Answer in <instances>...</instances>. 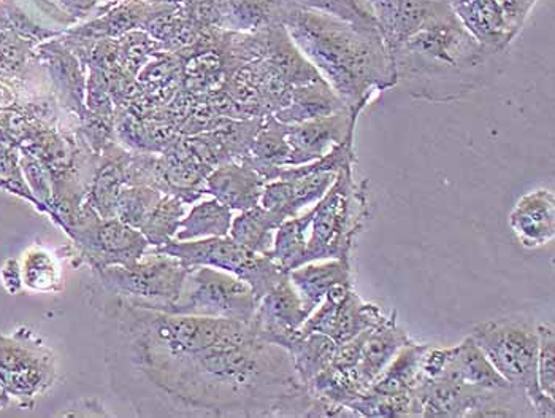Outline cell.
Wrapping results in <instances>:
<instances>
[{
	"label": "cell",
	"mask_w": 555,
	"mask_h": 418,
	"mask_svg": "<svg viewBox=\"0 0 555 418\" xmlns=\"http://www.w3.org/2000/svg\"><path fill=\"white\" fill-rule=\"evenodd\" d=\"M283 221L284 218L275 212L259 204L249 211L242 212L232 220L229 236L251 252L267 255L273 249L276 229Z\"/></svg>",
	"instance_id": "obj_25"
},
{
	"label": "cell",
	"mask_w": 555,
	"mask_h": 418,
	"mask_svg": "<svg viewBox=\"0 0 555 418\" xmlns=\"http://www.w3.org/2000/svg\"><path fill=\"white\" fill-rule=\"evenodd\" d=\"M537 2L538 0H496L500 10H502L503 18L508 24L514 37L519 36L520 30L526 26Z\"/></svg>",
	"instance_id": "obj_35"
},
{
	"label": "cell",
	"mask_w": 555,
	"mask_h": 418,
	"mask_svg": "<svg viewBox=\"0 0 555 418\" xmlns=\"http://www.w3.org/2000/svg\"><path fill=\"white\" fill-rule=\"evenodd\" d=\"M159 199V194L150 190L122 191L116 199L115 218L140 231Z\"/></svg>",
	"instance_id": "obj_33"
},
{
	"label": "cell",
	"mask_w": 555,
	"mask_h": 418,
	"mask_svg": "<svg viewBox=\"0 0 555 418\" xmlns=\"http://www.w3.org/2000/svg\"><path fill=\"white\" fill-rule=\"evenodd\" d=\"M509 226L526 249H538L555 236V198L553 191L534 190L517 201L509 215Z\"/></svg>",
	"instance_id": "obj_17"
},
{
	"label": "cell",
	"mask_w": 555,
	"mask_h": 418,
	"mask_svg": "<svg viewBox=\"0 0 555 418\" xmlns=\"http://www.w3.org/2000/svg\"><path fill=\"white\" fill-rule=\"evenodd\" d=\"M387 48L437 24L457 18L447 0H372Z\"/></svg>",
	"instance_id": "obj_12"
},
{
	"label": "cell",
	"mask_w": 555,
	"mask_h": 418,
	"mask_svg": "<svg viewBox=\"0 0 555 418\" xmlns=\"http://www.w3.org/2000/svg\"><path fill=\"white\" fill-rule=\"evenodd\" d=\"M232 220L234 217H232L231 208L225 207L216 199L201 202V204L194 205L193 211L184 220L180 221L175 241L224 238L231 231Z\"/></svg>",
	"instance_id": "obj_27"
},
{
	"label": "cell",
	"mask_w": 555,
	"mask_h": 418,
	"mask_svg": "<svg viewBox=\"0 0 555 418\" xmlns=\"http://www.w3.org/2000/svg\"><path fill=\"white\" fill-rule=\"evenodd\" d=\"M428 344H417L410 341L403 345L392 362L387 365L382 376L370 385L365 393L372 395L393 396L416 393L417 385L423 379V356Z\"/></svg>",
	"instance_id": "obj_23"
},
{
	"label": "cell",
	"mask_w": 555,
	"mask_h": 418,
	"mask_svg": "<svg viewBox=\"0 0 555 418\" xmlns=\"http://www.w3.org/2000/svg\"><path fill=\"white\" fill-rule=\"evenodd\" d=\"M72 238L95 270L135 265L150 245L139 229L118 218H99L95 214L74 226Z\"/></svg>",
	"instance_id": "obj_10"
},
{
	"label": "cell",
	"mask_w": 555,
	"mask_h": 418,
	"mask_svg": "<svg viewBox=\"0 0 555 418\" xmlns=\"http://www.w3.org/2000/svg\"><path fill=\"white\" fill-rule=\"evenodd\" d=\"M23 286L39 293L60 290L61 267L47 250L34 246L26 252L22 263Z\"/></svg>",
	"instance_id": "obj_31"
},
{
	"label": "cell",
	"mask_w": 555,
	"mask_h": 418,
	"mask_svg": "<svg viewBox=\"0 0 555 418\" xmlns=\"http://www.w3.org/2000/svg\"><path fill=\"white\" fill-rule=\"evenodd\" d=\"M358 118L359 116L345 109L334 115L289 125L287 143L291 147V157L287 166H301L320 160L349 136H354Z\"/></svg>",
	"instance_id": "obj_14"
},
{
	"label": "cell",
	"mask_w": 555,
	"mask_h": 418,
	"mask_svg": "<svg viewBox=\"0 0 555 418\" xmlns=\"http://www.w3.org/2000/svg\"><path fill=\"white\" fill-rule=\"evenodd\" d=\"M338 344L328 335L321 332H301L286 342L284 351L289 352L294 368L304 385H308L318 375L334 362Z\"/></svg>",
	"instance_id": "obj_24"
},
{
	"label": "cell",
	"mask_w": 555,
	"mask_h": 418,
	"mask_svg": "<svg viewBox=\"0 0 555 418\" xmlns=\"http://www.w3.org/2000/svg\"><path fill=\"white\" fill-rule=\"evenodd\" d=\"M335 173L294 174L281 167L278 181L263 187L259 204L281 218L297 217L305 208L313 207L334 185Z\"/></svg>",
	"instance_id": "obj_15"
},
{
	"label": "cell",
	"mask_w": 555,
	"mask_h": 418,
	"mask_svg": "<svg viewBox=\"0 0 555 418\" xmlns=\"http://www.w3.org/2000/svg\"><path fill=\"white\" fill-rule=\"evenodd\" d=\"M454 12L465 29L492 54L503 53L516 39L496 0H468L455 7Z\"/></svg>",
	"instance_id": "obj_21"
},
{
	"label": "cell",
	"mask_w": 555,
	"mask_h": 418,
	"mask_svg": "<svg viewBox=\"0 0 555 418\" xmlns=\"http://www.w3.org/2000/svg\"><path fill=\"white\" fill-rule=\"evenodd\" d=\"M345 109L348 107L341 101L340 96L331 88L324 78H321L311 84L294 87L289 104L276 112V119L284 125H299V123L310 122V119L334 115Z\"/></svg>",
	"instance_id": "obj_22"
},
{
	"label": "cell",
	"mask_w": 555,
	"mask_h": 418,
	"mask_svg": "<svg viewBox=\"0 0 555 418\" xmlns=\"http://www.w3.org/2000/svg\"><path fill=\"white\" fill-rule=\"evenodd\" d=\"M382 307L365 303L352 286L331 288L320 307L301 325V332H321L338 345L386 320Z\"/></svg>",
	"instance_id": "obj_11"
},
{
	"label": "cell",
	"mask_w": 555,
	"mask_h": 418,
	"mask_svg": "<svg viewBox=\"0 0 555 418\" xmlns=\"http://www.w3.org/2000/svg\"><path fill=\"white\" fill-rule=\"evenodd\" d=\"M190 267L166 253L143 255L135 265L98 270L105 293L122 297L137 307L164 311L180 296Z\"/></svg>",
	"instance_id": "obj_8"
},
{
	"label": "cell",
	"mask_w": 555,
	"mask_h": 418,
	"mask_svg": "<svg viewBox=\"0 0 555 418\" xmlns=\"http://www.w3.org/2000/svg\"><path fill=\"white\" fill-rule=\"evenodd\" d=\"M10 404V396L9 393L5 392V390L0 387V409H5L7 406Z\"/></svg>",
	"instance_id": "obj_37"
},
{
	"label": "cell",
	"mask_w": 555,
	"mask_h": 418,
	"mask_svg": "<svg viewBox=\"0 0 555 418\" xmlns=\"http://www.w3.org/2000/svg\"><path fill=\"white\" fill-rule=\"evenodd\" d=\"M287 276L310 314L320 307L331 288L352 286L351 262H345V259L307 263V265L291 270Z\"/></svg>",
	"instance_id": "obj_20"
},
{
	"label": "cell",
	"mask_w": 555,
	"mask_h": 418,
	"mask_svg": "<svg viewBox=\"0 0 555 418\" xmlns=\"http://www.w3.org/2000/svg\"><path fill=\"white\" fill-rule=\"evenodd\" d=\"M410 341L413 339L397 324V312H392L385 321L366 331L358 363L354 368L345 371L358 387L361 396L382 376L397 352Z\"/></svg>",
	"instance_id": "obj_16"
},
{
	"label": "cell",
	"mask_w": 555,
	"mask_h": 418,
	"mask_svg": "<svg viewBox=\"0 0 555 418\" xmlns=\"http://www.w3.org/2000/svg\"><path fill=\"white\" fill-rule=\"evenodd\" d=\"M294 5L334 16L341 22L362 27H378L375 9L370 0H294Z\"/></svg>",
	"instance_id": "obj_32"
},
{
	"label": "cell",
	"mask_w": 555,
	"mask_h": 418,
	"mask_svg": "<svg viewBox=\"0 0 555 418\" xmlns=\"http://www.w3.org/2000/svg\"><path fill=\"white\" fill-rule=\"evenodd\" d=\"M538 387L544 395L555 400V334L550 325L538 324Z\"/></svg>",
	"instance_id": "obj_34"
},
{
	"label": "cell",
	"mask_w": 555,
	"mask_h": 418,
	"mask_svg": "<svg viewBox=\"0 0 555 418\" xmlns=\"http://www.w3.org/2000/svg\"><path fill=\"white\" fill-rule=\"evenodd\" d=\"M486 392L489 390L423 376L416 389V396L423 409L421 417L467 418Z\"/></svg>",
	"instance_id": "obj_18"
},
{
	"label": "cell",
	"mask_w": 555,
	"mask_h": 418,
	"mask_svg": "<svg viewBox=\"0 0 555 418\" xmlns=\"http://www.w3.org/2000/svg\"><path fill=\"white\" fill-rule=\"evenodd\" d=\"M313 214L314 205L304 215L287 218L276 229L273 249L267 253V256H270L286 274L305 265L308 228Z\"/></svg>",
	"instance_id": "obj_28"
},
{
	"label": "cell",
	"mask_w": 555,
	"mask_h": 418,
	"mask_svg": "<svg viewBox=\"0 0 555 418\" xmlns=\"http://www.w3.org/2000/svg\"><path fill=\"white\" fill-rule=\"evenodd\" d=\"M468 417H537V413L526 392L509 385L486 392Z\"/></svg>",
	"instance_id": "obj_29"
},
{
	"label": "cell",
	"mask_w": 555,
	"mask_h": 418,
	"mask_svg": "<svg viewBox=\"0 0 555 418\" xmlns=\"http://www.w3.org/2000/svg\"><path fill=\"white\" fill-rule=\"evenodd\" d=\"M470 338L509 385L526 392L537 417H555L554 397L538 387V325L522 318H499L475 325Z\"/></svg>",
	"instance_id": "obj_5"
},
{
	"label": "cell",
	"mask_w": 555,
	"mask_h": 418,
	"mask_svg": "<svg viewBox=\"0 0 555 418\" xmlns=\"http://www.w3.org/2000/svg\"><path fill=\"white\" fill-rule=\"evenodd\" d=\"M310 315L286 274L266 296L260 297L249 324L255 328L257 338L284 347Z\"/></svg>",
	"instance_id": "obj_13"
},
{
	"label": "cell",
	"mask_w": 555,
	"mask_h": 418,
	"mask_svg": "<svg viewBox=\"0 0 555 418\" xmlns=\"http://www.w3.org/2000/svg\"><path fill=\"white\" fill-rule=\"evenodd\" d=\"M56 379L54 356L30 332L0 334V387L23 406H33Z\"/></svg>",
	"instance_id": "obj_9"
},
{
	"label": "cell",
	"mask_w": 555,
	"mask_h": 418,
	"mask_svg": "<svg viewBox=\"0 0 555 418\" xmlns=\"http://www.w3.org/2000/svg\"><path fill=\"white\" fill-rule=\"evenodd\" d=\"M184 212H186L184 201L180 198L159 199L140 228V232L145 236L150 245H164L177 235Z\"/></svg>",
	"instance_id": "obj_30"
},
{
	"label": "cell",
	"mask_w": 555,
	"mask_h": 418,
	"mask_svg": "<svg viewBox=\"0 0 555 418\" xmlns=\"http://www.w3.org/2000/svg\"><path fill=\"white\" fill-rule=\"evenodd\" d=\"M2 280L7 291H10L12 294L18 293L20 288L23 286L22 266L18 265V262L10 259V262L5 263V266L2 267Z\"/></svg>",
	"instance_id": "obj_36"
},
{
	"label": "cell",
	"mask_w": 555,
	"mask_h": 418,
	"mask_svg": "<svg viewBox=\"0 0 555 418\" xmlns=\"http://www.w3.org/2000/svg\"><path fill=\"white\" fill-rule=\"evenodd\" d=\"M369 218V180L356 183L354 167L337 174L318 204L308 228L305 265L324 259L351 262L356 239Z\"/></svg>",
	"instance_id": "obj_4"
},
{
	"label": "cell",
	"mask_w": 555,
	"mask_h": 418,
	"mask_svg": "<svg viewBox=\"0 0 555 418\" xmlns=\"http://www.w3.org/2000/svg\"><path fill=\"white\" fill-rule=\"evenodd\" d=\"M284 23L352 115H361L378 92L396 88L392 58L378 27L356 26L294 3Z\"/></svg>",
	"instance_id": "obj_2"
},
{
	"label": "cell",
	"mask_w": 555,
	"mask_h": 418,
	"mask_svg": "<svg viewBox=\"0 0 555 418\" xmlns=\"http://www.w3.org/2000/svg\"><path fill=\"white\" fill-rule=\"evenodd\" d=\"M389 51L396 87L430 102L459 101L481 88L492 56L459 18L420 30Z\"/></svg>",
	"instance_id": "obj_3"
},
{
	"label": "cell",
	"mask_w": 555,
	"mask_h": 418,
	"mask_svg": "<svg viewBox=\"0 0 555 418\" xmlns=\"http://www.w3.org/2000/svg\"><path fill=\"white\" fill-rule=\"evenodd\" d=\"M257 306L255 291L238 277L215 267L193 266L188 270L180 296L160 312L249 324Z\"/></svg>",
	"instance_id": "obj_6"
},
{
	"label": "cell",
	"mask_w": 555,
	"mask_h": 418,
	"mask_svg": "<svg viewBox=\"0 0 555 418\" xmlns=\"http://www.w3.org/2000/svg\"><path fill=\"white\" fill-rule=\"evenodd\" d=\"M267 181L248 164H225L207 177V193L231 211L245 212L259 205Z\"/></svg>",
	"instance_id": "obj_19"
},
{
	"label": "cell",
	"mask_w": 555,
	"mask_h": 418,
	"mask_svg": "<svg viewBox=\"0 0 555 418\" xmlns=\"http://www.w3.org/2000/svg\"><path fill=\"white\" fill-rule=\"evenodd\" d=\"M156 252L173 256L188 267L208 266L232 274L248 283L259 301L286 276L270 256L251 252L231 236L183 242L171 239Z\"/></svg>",
	"instance_id": "obj_7"
},
{
	"label": "cell",
	"mask_w": 555,
	"mask_h": 418,
	"mask_svg": "<svg viewBox=\"0 0 555 418\" xmlns=\"http://www.w3.org/2000/svg\"><path fill=\"white\" fill-rule=\"evenodd\" d=\"M104 307L113 389L142 416L317 417L320 401L289 352L251 324L167 314L115 294Z\"/></svg>",
	"instance_id": "obj_1"
},
{
	"label": "cell",
	"mask_w": 555,
	"mask_h": 418,
	"mask_svg": "<svg viewBox=\"0 0 555 418\" xmlns=\"http://www.w3.org/2000/svg\"><path fill=\"white\" fill-rule=\"evenodd\" d=\"M269 61L273 67L283 75L284 80L291 87H300V85L311 84V81L321 80L320 72L313 64L304 56L293 37L284 29L283 33H275L270 37L267 45Z\"/></svg>",
	"instance_id": "obj_26"
}]
</instances>
